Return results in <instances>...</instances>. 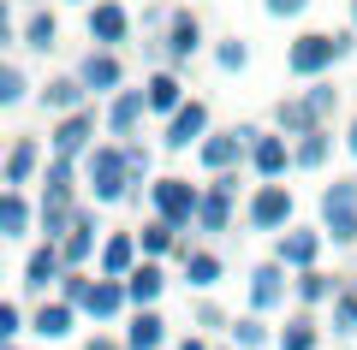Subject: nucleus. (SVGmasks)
Listing matches in <instances>:
<instances>
[{
	"label": "nucleus",
	"mask_w": 357,
	"mask_h": 350,
	"mask_svg": "<svg viewBox=\"0 0 357 350\" xmlns=\"http://www.w3.org/2000/svg\"><path fill=\"white\" fill-rule=\"evenodd\" d=\"M84 184H89V196L102 202H126V196H137V184H131V166H126V149L119 143H102V149H89L84 154Z\"/></svg>",
	"instance_id": "nucleus-1"
},
{
	"label": "nucleus",
	"mask_w": 357,
	"mask_h": 350,
	"mask_svg": "<svg viewBox=\"0 0 357 350\" xmlns=\"http://www.w3.org/2000/svg\"><path fill=\"white\" fill-rule=\"evenodd\" d=\"M203 196H208V190L185 184V178H155V184H149V208H155V220L178 225V232H191V225H197Z\"/></svg>",
	"instance_id": "nucleus-2"
},
{
	"label": "nucleus",
	"mask_w": 357,
	"mask_h": 350,
	"mask_svg": "<svg viewBox=\"0 0 357 350\" xmlns=\"http://www.w3.org/2000/svg\"><path fill=\"white\" fill-rule=\"evenodd\" d=\"M321 238H333L340 250L357 244V184L351 178H333L321 190Z\"/></svg>",
	"instance_id": "nucleus-3"
},
{
	"label": "nucleus",
	"mask_w": 357,
	"mask_h": 350,
	"mask_svg": "<svg viewBox=\"0 0 357 350\" xmlns=\"http://www.w3.org/2000/svg\"><path fill=\"white\" fill-rule=\"evenodd\" d=\"M345 54H351V36H298L292 48H286V72L292 77H310V83H316L321 72H328L333 60H345Z\"/></svg>",
	"instance_id": "nucleus-4"
},
{
	"label": "nucleus",
	"mask_w": 357,
	"mask_h": 350,
	"mask_svg": "<svg viewBox=\"0 0 357 350\" xmlns=\"http://www.w3.org/2000/svg\"><path fill=\"white\" fill-rule=\"evenodd\" d=\"M256 137H262L256 125H232V131H215V137H208L203 149H197V161H203L215 178H220V173H238V161H250Z\"/></svg>",
	"instance_id": "nucleus-5"
},
{
	"label": "nucleus",
	"mask_w": 357,
	"mask_h": 350,
	"mask_svg": "<svg viewBox=\"0 0 357 350\" xmlns=\"http://www.w3.org/2000/svg\"><path fill=\"white\" fill-rule=\"evenodd\" d=\"M244 225L250 232H292V190L286 184H262L244 208Z\"/></svg>",
	"instance_id": "nucleus-6"
},
{
	"label": "nucleus",
	"mask_w": 357,
	"mask_h": 350,
	"mask_svg": "<svg viewBox=\"0 0 357 350\" xmlns=\"http://www.w3.org/2000/svg\"><path fill=\"white\" fill-rule=\"evenodd\" d=\"M321 232H310V225H292V232H280L274 238V262L280 267H292V273H310L316 267V255H321Z\"/></svg>",
	"instance_id": "nucleus-7"
},
{
	"label": "nucleus",
	"mask_w": 357,
	"mask_h": 350,
	"mask_svg": "<svg viewBox=\"0 0 357 350\" xmlns=\"http://www.w3.org/2000/svg\"><path fill=\"white\" fill-rule=\"evenodd\" d=\"M161 143H167L173 154H185L191 143L203 149V143H208V107H203V101H185V107L167 119V137H161Z\"/></svg>",
	"instance_id": "nucleus-8"
},
{
	"label": "nucleus",
	"mask_w": 357,
	"mask_h": 350,
	"mask_svg": "<svg viewBox=\"0 0 357 350\" xmlns=\"http://www.w3.org/2000/svg\"><path fill=\"white\" fill-rule=\"evenodd\" d=\"M89 143H96V113H72V119H60L54 125V137H48V149H54V161H77V154H89Z\"/></svg>",
	"instance_id": "nucleus-9"
},
{
	"label": "nucleus",
	"mask_w": 357,
	"mask_h": 350,
	"mask_svg": "<svg viewBox=\"0 0 357 350\" xmlns=\"http://www.w3.org/2000/svg\"><path fill=\"white\" fill-rule=\"evenodd\" d=\"M137 232H114V238L102 244V255H96V279H131L137 273Z\"/></svg>",
	"instance_id": "nucleus-10"
},
{
	"label": "nucleus",
	"mask_w": 357,
	"mask_h": 350,
	"mask_svg": "<svg viewBox=\"0 0 357 350\" xmlns=\"http://www.w3.org/2000/svg\"><path fill=\"white\" fill-rule=\"evenodd\" d=\"M126 36H131V13L119 6V0H102V6H89V42H96V48L114 54Z\"/></svg>",
	"instance_id": "nucleus-11"
},
{
	"label": "nucleus",
	"mask_w": 357,
	"mask_h": 350,
	"mask_svg": "<svg viewBox=\"0 0 357 350\" xmlns=\"http://www.w3.org/2000/svg\"><path fill=\"white\" fill-rule=\"evenodd\" d=\"M143 113H149V95H143V89H119L114 95V107H107V137H119V143H131V131L143 125Z\"/></svg>",
	"instance_id": "nucleus-12"
},
{
	"label": "nucleus",
	"mask_w": 357,
	"mask_h": 350,
	"mask_svg": "<svg viewBox=\"0 0 357 350\" xmlns=\"http://www.w3.org/2000/svg\"><path fill=\"white\" fill-rule=\"evenodd\" d=\"M286 285H292V279H286V267H280V262H262V267L250 273V315L280 309V303H286Z\"/></svg>",
	"instance_id": "nucleus-13"
},
{
	"label": "nucleus",
	"mask_w": 357,
	"mask_h": 350,
	"mask_svg": "<svg viewBox=\"0 0 357 350\" xmlns=\"http://www.w3.org/2000/svg\"><path fill=\"white\" fill-rule=\"evenodd\" d=\"M66 273H72V267H66L60 244H42V250H30V262H24V291H48V285H60Z\"/></svg>",
	"instance_id": "nucleus-14"
},
{
	"label": "nucleus",
	"mask_w": 357,
	"mask_h": 350,
	"mask_svg": "<svg viewBox=\"0 0 357 350\" xmlns=\"http://www.w3.org/2000/svg\"><path fill=\"white\" fill-rule=\"evenodd\" d=\"M286 166H298V161H292V149H286V137H280V131H274V137L262 131V137H256V149H250V173L274 184V178H280Z\"/></svg>",
	"instance_id": "nucleus-15"
},
{
	"label": "nucleus",
	"mask_w": 357,
	"mask_h": 350,
	"mask_svg": "<svg viewBox=\"0 0 357 350\" xmlns=\"http://www.w3.org/2000/svg\"><path fill=\"white\" fill-rule=\"evenodd\" d=\"M77 77H84V89H96V95H119V83H126V72H119V60L107 48H96L84 65H77Z\"/></svg>",
	"instance_id": "nucleus-16"
},
{
	"label": "nucleus",
	"mask_w": 357,
	"mask_h": 350,
	"mask_svg": "<svg viewBox=\"0 0 357 350\" xmlns=\"http://www.w3.org/2000/svg\"><path fill=\"white\" fill-rule=\"evenodd\" d=\"M197 48H203V24H197L191 13H173V18H167V60L185 65Z\"/></svg>",
	"instance_id": "nucleus-17"
},
{
	"label": "nucleus",
	"mask_w": 357,
	"mask_h": 350,
	"mask_svg": "<svg viewBox=\"0 0 357 350\" xmlns=\"http://www.w3.org/2000/svg\"><path fill=\"white\" fill-rule=\"evenodd\" d=\"M96 208H77V220H72V232H66V244H60V255H66V267H84L89 262V250H96Z\"/></svg>",
	"instance_id": "nucleus-18"
},
{
	"label": "nucleus",
	"mask_w": 357,
	"mask_h": 350,
	"mask_svg": "<svg viewBox=\"0 0 357 350\" xmlns=\"http://www.w3.org/2000/svg\"><path fill=\"white\" fill-rule=\"evenodd\" d=\"M36 166H42V143L36 137H18L13 149H6V190H24L30 178H36Z\"/></svg>",
	"instance_id": "nucleus-19"
},
{
	"label": "nucleus",
	"mask_w": 357,
	"mask_h": 350,
	"mask_svg": "<svg viewBox=\"0 0 357 350\" xmlns=\"http://www.w3.org/2000/svg\"><path fill=\"white\" fill-rule=\"evenodd\" d=\"M137 250H143V262H155V255H167V250L191 255V244H185V232H178V225H167V220H149V225L137 232Z\"/></svg>",
	"instance_id": "nucleus-20"
},
{
	"label": "nucleus",
	"mask_w": 357,
	"mask_h": 350,
	"mask_svg": "<svg viewBox=\"0 0 357 350\" xmlns=\"http://www.w3.org/2000/svg\"><path fill=\"white\" fill-rule=\"evenodd\" d=\"M126 279H96V291H89V303H84V315L89 321H119V309H126Z\"/></svg>",
	"instance_id": "nucleus-21"
},
{
	"label": "nucleus",
	"mask_w": 357,
	"mask_h": 350,
	"mask_svg": "<svg viewBox=\"0 0 357 350\" xmlns=\"http://www.w3.org/2000/svg\"><path fill=\"white\" fill-rule=\"evenodd\" d=\"M84 77H54V83H42V107H54V113H66V119H72V113H84Z\"/></svg>",
	"instance_id": "nucleus-22"
},
{
	"label": "nucleus",
	"mask_w": 357,
	"mask_h": 350,
	"mask_svg": "<svg viewBox=\"0 0 357 350\" xmlns=\"http://www.w3.org/2000/svg\"><path fill=\"white\" fill-rule=\"evenodd\" d=\"M72 303H66V297H54V303H42V309H36V321H30V333H36V338H48V344H54V338H72Z\"/></svg>",
	"instance_id": "nucleus-23"
},
{
	"label": "nucleus",
	"mask_w": 357,
	"mask_h": 350,
	"mask_svg": "<svg viewBox=\"0 0 357 350\" xmlns=\"http://www.w3.org/2000/svg\"><path fill=\"white\" fill-rule=\"evenodd\" d=\"M274 125H280V137H310V131H321V119L310 113L304 95H292V101H280V107H274Z\"/></svg>",
	"instance_id": "nucleus-24"
},
{
	"label": "nucleus",
	"mask_w": 357,
	"mask_h": 350,
	"mask_svg": "<svg viewBox=\"0 0 357 350\" xmlns=\"http://www.w3.org/2000/svg\"><path fill=\"white\" fill-rule=\"evenodd\" d=\"M143 95H149V113H167V119L185 107V83H178L173 72H155L149 83H143Z\"/></svg>",
	"instance_id": "nucleus-25"
},
{
	"label": "nucleus",
	"mask_w": 357,
	"mask_h": 350,
	"mask_svg": "<svg viewBox=\"0 0 357 350\" xmlns=\"http://www.w3.org/2000/svg\"><path fill=\"white\" fill-rule=\"evenodd\" d=\"M161 291H167V273H161L155 262H143L137 273L126 279V297L137 303V309H155V303H161Z\"/></svg>",
	"instance_id": "nucleus-26"
},
{
	"label": "nucleus",
	"mask_w": 357,
	"mask_h": 350,
	"mask_svg": "<svg viewBox=\"0 0 357 350\" xmlns=\"http://www.w3.org/2000/svg\"><path fill=\"white\" fill-rule=\"evenodd\" d=\"M167 344V321L155 309H137V321L126 326V350H161Z\"/></svg>",
	"instance_id": "nucleus-27"
},
{
	"label": "nucleus",
	"mask_w": 357,
	"mask_h": 350,
	"mask_svg": "<svg viewBox=\"0 0 357 350\" xmlns=\"http://www.w3.org/2000/svg\"><path fill=\"white\" fill-rule=\"evenodd\" d=\"M197 232H208V238H220V232H232V196H220V190H208V196H203V214H197Z\"/></svg>",
	"instance_id": "nucleus-28"
},
{
	"label": "nucleus",
	"mask_w": 357,
	"mask_h": 350,
	"mask_svg": "<svg viewBox=\"0 0 357 350\" xmlns=\"http://www.w3.org/2000/svg\"><path fill=\"white\" fill-rule=\"evenodd\" d=\"M30 232V202H24V190H6L0 196V238H24Z\"/></svg>",
	"instance_id": "nucleus-29"
},
{
	"label": "nucleus",
	"mask_w": 357,
	"mask_h": 350,
	"mask_svg": "<svg viewBox=\"0 0 357 350\" xmlns=\"http://www.w3.org/2000/svg\"><path fill=\"white\" fill-rule=\"evenodd\" d=\"M185 285H191V291H215L220 285V255L191 250V255H185Z\"/></svg>",
	"instance_id": "nucleus-30"
},
{
	"label": "nucleus",
	"mask_w": 357,
	"mask_h": 350,
	"mask_svg": "<svg viewBox=\"0 0 357 350\" xmlns=\"http://www.w3.org/2000/svg\"><path fill=\"white\" fill-rule=\"evenodd\" d=\"M280 350H321V326H316V315H292V321L280 326Z\"/></svg>",
	"instance_id": "nucleus-31"
},
{
	"label": "nucleus",
	"mask_w": 357,
	"mask_h": 350,
	"mask_svg": "<svg viewBox=\"0 0 357 350\" xmlns=\"http://www.w3.org/2000/svg\"><path fill=\"white\" fill-rule=\"evenodd\" d=\"M292 291H298V303H304V309H316V303H333V297H340V285H333L328 273H316V267H310V273H298Z\"/></svg>",
	"instance_id": "nucleus-32"
},
{
	"label": "nucleus",
	"mask_w": 357,
	"mask_h": 350,
	"mask_svg": "<svg viewBox=\"0 0 357 350\" xmlns=\"http://www.w3.org/2000/svg\"><path fill=\"white\" fill-rule=\"evenodd\" d=\"M72 161H48V173H42V196L48 202H72Z\"/></svg>",
	"instance_id": "nucleus-33"
},
{
	"label": "nucleus",
	"mask_w": 357,
	"mask_h": 350,
	"mask_svg": "<svg viewBox=\"0 0 357 350\" xmlns=\"http://www.w3.org/2000/svg\"><path fill=\"white\" fill-rule=\"evenodd\" d=\"M328 149H333L328 131H310V137L292 143V161H298V166H321V161H328Z\"/></svg>",
	"instance_id": "nucleus-34"
},
{
	"label": "nucleus",
	"mask_w": 357,
	"mask_h": 350,
	"mask_svg": "<svg viewBox=\"0 0 357 350\" xmlns=\"http://www.w3.org/2000/svg\"><path fill=\"white\" fill-rule=\"evenodd\" d=\"M333 333L340 338L357 333V285H340V297H333Z\"/></svg>",
	"instance_id": "nucleus-35"
},
{
	"label": "nucleus",
	"mask_w": 357,
	"mask_h": 350,
	"mask_svg": "<svg viewBox=\"0 0 357 350\" xmlns=\"http://www.w3.org/2000/svg\"><path fill=\"white\" fill-rule=\"evenodd\" d=\"M227 333H232V344H238V350H262V344H268V326H262V315H244V321H232Z\"/></svg>",
	"instance_id": "nucleus-36"
},
{
	"label": "nucleus",
	"mask_w": 357,
	"mask_h": 350,
	"mask_svg": "<svg viewBox=\"0 0 357 350\" xmlns=\"http://www.w3.org/2000/svg\"><path fill=\"white\" fill-rule=\"evenodd\" d=\"M54 36H60V24H54L48 13H36V18L24 24V48H42V54H48V48H54Z\"/></svg>",
	"instance_id": "nucleus-37"
},
{
	"label": "nucleus",
	"mask_w": 357,
	"mask_h": 350,
	"mask_svg": "<svg viewBox=\"0 0 357 350\" xmlns=\"http://www.w3.org/2000/svg\"><path fill=\"white\" fill-rule=\"evenodd\" d=\"M89 291H96V279H89V273H84V267H72V273H66V279H60V297H66V303H72V309H84V303H89Z\"/></svg>",
	"instance_id": "nucleus-38"
},
{
	"label": "nucleus",
	"mask_w": 357,
	"mask_h": 350,
	"mask_svg": "<svg viewBox=\"0 0 357 350\" xmlns=\"http://www.w3.org/2000/svg\"><path fill=\"white\" fill-rule=\"evenodd\" d=\"M119 149H126V166H131V184H155V178H149V149H143V143H119Z\"/></svg>",
	"instance_id": "nucleus-39"
},
{
	"label": "nucleus",
	"mask_w": 357,
	"mask_h": 350,
	"mask_svg": "<svg viewBox=\"0 0 357 350\" xmlns=\"http://www.w3.org/2000/svg\"><path fill=\"white\" fill-rule=\"evenodd\" d=\"M215 65H220V72H244V65H250V48H244L238 36L220 42V48H215Z\"/></svg>",
	"instance_id": "nucleus-40"
},
{
	"label": "nucleus",
	"mask_w": 357,
	"mask_h": 350,
	"mask_svg": "<svg viewBox=\"0 0 357 350\" xmlns=\"http://www.w3.org/2000/svg\"><path fill=\"white\" fill-rule=\"evenodd\" d=\"M304 101H310V113H316V119H328V113H333V101H340V89H333V83H321V77H316Z\"/></svg>",
	"instance_id": "nucleus-41"
},
{
	"label": "nucleus",
	"mask_w": 357,
	"mask_h": 350,
	"mask_svg": "<svg viewBox=\"0 0 357 350\" xmlns=\"http://www.w3.org/2000/svg\"><path fill=\"white\" fill-rule=\"evenodd\" d=\"M13 101H24V72L18 65H0V107H13Z\"/></svg>",
	"instance_id": "nucleus-42"
},
{
	"label": "nucleus",
	"mask_w": 357,
	"mask_h": 350,
	"mask_svg": "<svg viewBox=\"0 0 357 350\" xmlns=\"http://www.w3.org/2000/svg\"><path fill=\"white\" fill-rule=\"evenodd\" d=\"M18 333H24V309L18 303H0V344H18Z\"/></svg>",
	"instance_id": "nucleus-43"
},
{
	"label": "nucleus",
	"mask_w": 357,
	"mask_h": 350,
	"mask_svg": "<svg viewBox=\"0 0 357 350\" xmlns=\"http://www.w3.org/2000/svg\"><path fill=\"white\" fill-rule=\"evenodd\" d=\"M262 6H268V13H274V18H298V13H304V6H310V0H262Z\"/></svg>",
	"instance_id": "nucleus-44"
},
{
	"label": "nucleus",
	"mask_w": 357,
	"mask_h": 350,
	"mask_svg": "<svg viewBox=\"0 0 357 350\" xmlns=\"http://www.w3.org/2000/svg\"><path fill=\"white\" fill-rule=\"evenodd\" d=\"M208 190H220V196H238V173H220V178H215Z\"/></svg>",
	"instance_id": "nucleus-45"
},
{
	"label": "nucleus",
	"mask_w": 357,
	"mask_h": 350,
	"mask_svg": "<svg viewBox=\"0 0 357 350\" xmlns=\"http://www.w3.org/2000/svg\"><path fill=\"white\" fill-rule=\"evenodd\" d=\"M197 326H227V321H220V309H215V303H203V309H197Z\"/></svg>",
	"instance_id": "nucleus-46"
},
{
	"label": "nucleus",
	"mask_w": 357,
	"mask_h": 350,
	"mask_svg": "<svg viewBox=\"0 0 357 350\" xmlns=\"http://www.w3.org/2000/svg\"><path fill=\"white\" fill-rule=\"evenodd\" d=\"M84 350H126V338H89Z\"/></svg>",
	"instance_id": "nucleus-47"
},
{
	"label": "nucleus",
	"mask_w": 357,
	"mask_h": 350,
	"mask_svg": "<svg viewBox=\"0 0 357 350\" xmlns=\"http://www.w3.org/2000/svg\"><path fill=\"white\" fill-rule=\"evenodd\" d=\"M178 350H208V338H197V333H191V338H185V344H178Z\"/></svg>",
	"instance_id": "nucleus-48"
},
{
	"label": "nucleus",
	"mask_w": 357,
	"mask_h": 350,
	"mask_svg": "<svg viewBox=\"0 0 357 350\" xmlns=\"http://www.w3.org/2000/svg\"><path fill=\"white\" fill-rule=\"evenodd\" d=\"M345 149H351V154H357V119H351V131H345Z\"/></svg>",
	"instance_id": "nucleus-49"
},
{
	"label": "nucleus",
	"mask_w": 357,
	"mask_h": 350,
	"mask_svg": "<svg viewBox=\"0 0 357 350\" xmlns=\"http://www.w3.org/2000/svg\"><path fill=\"white\" fill-rule=\"evenodd\" d=\"M351 24H357V0H351Z\"/></svg>",
	"instance_id": "nucleus-50"
},
{
	"label": "nucleus",
	"mask_w": 357,
	"mask_h": 350,
	"mask_svg": "<svg viewBox=\"0 0 357 350\" xmlns=\"http://www.w3.org/2000/svg\"><path fill=\"white\" fill-rule=\"evenodd\" d=\"M0 350H18V344H0Z\"/></svg>",
	"instance_id": "nucleus-51"
}]
</instances>
